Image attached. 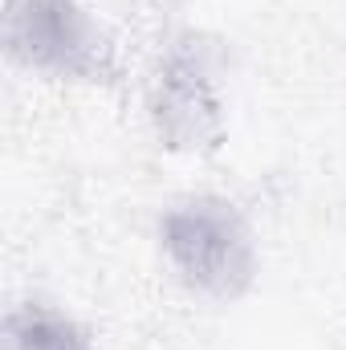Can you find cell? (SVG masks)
I'll use <instances>...</instances> for the list:
<instances>
[{
  "mask_svg": "<svg viewBox=\"0 0 346 350\" xmlns=\"http://www.w3.org/2000/svg\"><path fill=\"white\" fill-rule=\"evenodd\" d=\"M159 253L175 281L208 301L249 297L261 273L249 216L216 191L179 196L159 212Z\"/></svg>",
  "mask_w": 346,
  "mask_h": 350,
  "instance_id": "cell-1",
  "label": "cell"
},
{
  "mask_svg": "<svg viewBox=\"0 0 346 350\" xmlns=\"http://www.w3.org/2000/svg\"><path fill=\"white\" fill-rule=\"evenodd\" d=\"M224 41L204 29H183L168 37L147 78V114L159 147L179 155H212L224 147Z\"/></svg>",
  "mask_w": 346,
  "mask_h": 350,
  "instance_id": "cell-2",
  "label": "cell"
},
{
  "mask_svg": "<svg viewBox=\"0 0 346 350\" xmlns=\"http://www.w3.org/2000/svg\"><path fill=\"white\" fill-rule=\"evenodd\" d=\"M4 57L62 82H114L118 49L110 29L78 0H4Z\"/></svg>",
  "mask_w": 346,
  "mask_h": 350,
  "instance_id": "cell-3",
  "label": "cell"
},
{
  "mask_svg": "<svg viewBox=\"0 0 346 350\" xmlns=\"http://www.w3.org/2000/svg\"><path fill=\"white\" fill-rule=\"evenodd\" d=\"M4 350H94L90 330L62 306L29 297L4 314Z\"/></svg>",
  "mask_w": 346,
  "mask_h": 350,
  "instance_id": "cell-4",
  "label": "cell"
},
{
  "mask_svg": "<svg viewBox=\"0 0 346 350\" xmlns=\"http://www.w3.org/2000/svg\"><path fill=\"white\" fill-rule=\"evenodd\" d=\"M155 4H159V8H179L183 0H155Z\"/></svg>",
  "mask_w": 346,
  "mask_h": 350,
  "instance_id": "cell-5",
  "label": "cell"
}]
</instances>
